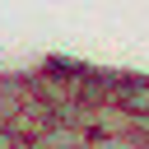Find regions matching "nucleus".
Segmentation results:
<instances>
[{
	"label": "nucleus",
	"instance_id": "obj_1",
	"mask_svg": "<svg viewBox=\"0 0 149 149\" xmlns=\"http://www.w3.org/2000/svg\"><path fill=\"white\" fill-rule=\"evenodd\" d=\"M112 107L126 112L130 121H149V79L121 74V79H116V93H112Z\"/></svg>",
	"mask_w": 149,
	"mask_h": 149
}]
</instances>
